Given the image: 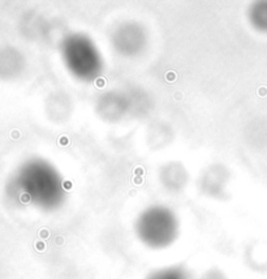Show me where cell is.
<instances>
[{"label":"cell","mask_w":267,"mask_h":279,"mask_svg":"<svg viewBox=\"0 0 267 279\" xmlns=\"http://www.w3.org/2000/svg\"><path fill=\"white\" fill-rule=\"evenodd\" d=\"M61 62L72 77L83 82L95 81L104 71V58L91 37L71 33L60 43Z\"/></svg>","instance_id":"1"},{"label":"cell","mask_w":267,"mask_h":279,"mask_svg":"<svg viewBox=\"0 0 267 279\" xmlns=\"http://www.w3.org/2000/svg\"><path fill=\"white\" fill-rule=\"evenodd\" d=\"M147 43L146 30L134 21H126L119 25L111 35L114 50L125 58H134L143 51Z\"/></svg>","instance_id":"3"},{"label":"cell","mask_w":267,"mask_h":279,"mask_svg":"<svg viewBox=\"0 0 267 279\" xmlns=\"http://www.w3.org/2000/svg\"><path fill=\"white\" fill-rule=\"evenodd\" d=\"M229 181V172L223 164L214 163L206 167L198 181V187L205 196L220 198L225 196V188Z\"/></svg>","instance_id":"4"},{"label":"cell","mask_w":267,"mask_h":279,"mask_svg":"<svg viewBox=\"0 0 267 279\" xmlns=\"http://www.w3.org/2000/svg\"><path fill=\"white\" fill-rule=\"evenodd\" d=\"M190 273L185 265H171L154 270L146 279H190Z\"/></svg>","instance_id":"7"},{"label":"cell","mask_w":267,"mask_h":279,"mask_svg":"<svg viewBox=\"0 0 267 279\" xmlns=\"http://www.w3.org/2000/svg\"><path fill=\"white\" fill-rule=\"evenodd\" d=\"M129 110V99L120 91H108L102 95L98 103V112L107 121H119Z\"/></svg>","instance_id":"5"},{"label":"cell","mask_w":267,"mask_h":279,"mask_svg":"<svg viewBox=\"0 0 267 279\" xmlns=\"http://www.w3.org/2000/svg\"><path fill=\"white\" fill-rule=\"evenodd\" d=\"M200 279H227V276L218 267H212V269L207 270Z\"/></svg>","instance_id":"8"},{"label":"cell","mask_w":267,"mask_h":279,"mask_svg":"<svg viewBox=\"0 0 267 279\" xmlns=\"http://www.w3.org/2000/svg\"><path fill=\"white\" fill-rule=\"evenodd\" d=\"M163 188L171 193H178L188 185L189 172L180 162H168L159 171Z\"/></svg>","instance_id":"6"},{"label":"cell","mask_w":267,"mask_h":279,"mask_svg":"<svg viewBox=\"0 0 267 279\" xmlns=\"http://www.w3.org/2000/svg\"><path fill=\"white\" fill-rule=\"evenodd\" d=\"M138 240L150 249H164L177 240L180 221L172 209L164 205H151L143 209L134 222Z\"/></svg>","instance_id":"2"}]
</instances>
